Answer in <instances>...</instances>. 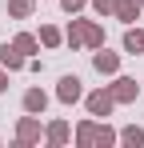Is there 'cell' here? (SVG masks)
Segmentation results:
<instances>
[{
  "mask_svg": "<svg viewBox=\"0 0 144 148\" xmlns=\"http://www.w3.org/2000/svg\"><path fill=\"white\" fill-rule=\"evenodd\" d=\"M80 28H84V48H104V28L96 20H80Z\"/></svg>",
  "mask_w": 144,
  "mask_h": 148,
  "instance_id": "cell-12",
  "label": "cell"
},
{
  "mask_svg": "<svg viewBox=\"0 0 144 148\" xmlns=\"http://www.w3.org/2000/svg\"><path fill=\"white\" fill-rule=\"evenodd\" d=\"M124 52L128 56H144V28H124Z\"/></svg>",
  "mask_w": 144,
  "mask_h": 148,
  "instance_id": "cell-10",
  "label": "cell"
},
{
  "mask_svg": "<svg viewBox=\"0 0 144 148\" xmlns=\"http://www.w3.org/2000/svg\"><path fill=\"white\" fill-rule=\"evenodd\" d=\"M108 92H112V100H116V104H132V100L140 96V84H136L132 76H116V80L108 84Z\"/></svg>",
  "mask_w": 144,
  "mask_h": 148,
  "instance_id": "cell-4",
  "label": "cell"
},
{
  "mask_svg": "<svg viewBox=\"0 0 144 148\" xmlns=\"http://www.w3.org/2000/svg\"><path fill=\"white\" fill-rule=\"evenodd\" d=\"M140 12H144V0H120L116 4V20L120 24H136Z\"/></svg>",
  "mask_w": 144,
  "mask_h": 148,
  "instance_id": "cell-9",
  "label": "cell"
},
{
  "mask_svg": "<svg viewBox=\"0 0 144 148\" xmlns=\"http://www.w3.org/2000/svg\"><path fill=\"white\" fill-rule=\"evenodd\" d=\"M36 40H40L44 48H60V44H64V32H60L56 24H40V32H36Z\"/></svg>",
  "mask_w": 144,
  "mask_h": 148,
  "instance_id": "cell-13",
  "label": "cell"
},
{
  "mask_svg": "<svg viewBox=\"0 0 144 148\" xmlns=\"http://www.w3.org/2000/svg\"><path fill=\"white\" fill-rule=\"evenodd\" d=\"M64 44H68L72 52L84 48V28H80V20H68V28H64Z\"/></svg>",
  "mask_w": 144,
  "mask_h": 148,
  "instance_id": "cell-16",
  "label": "cell"
},
{
  "mask_svg": "<svg viewBox=\"0 0 144 148\" xmlns=\"http://www.w3.org/2000/svg\"><path fill=\"white\" fill-rule=\"evenodd\" d=\"M0 92H8V68H0Z\"/></svg>",
  "mask_w": 144,
  "mask_h": 148,
  "instance_id": "cell-21",
  "label": "cell"
},
{
  "mask_svg": "<svg viewBox=\"0 0 144 148\" xmlns=\"http://www.w3.org/2000/svg\"><path fill=\"white\" fill-rule=\"evenodd\" d=\"M116 140H120V132L112 128V124H104V120L92 124V148H112Z\"/></svg>",
  "mask_w": 144,
  "mask_h": 148,
  "instance_id": "cell-7",
  "label": "cell"
},
{
  "mask_svg": "<svg viewBox=\"0 0 144 148\" xmlns=\"http://www.w3.org/2000/svg\"><path fill=\"white\" fill-rule=\"evenodd\" d=\"M120 144L124 148H140L144 144V128L140 124H124V128H120Z\"/></svg>",
  "mask_w": 144,
  "mask_h": 148,
  "instance_id": "cell-14",
  "label": "cell"
},
{
  "mask_svg": "<svg viewBox=\"0 0 144 148\" xmlns=\"http://www.w3.org/2000/svg\"><path fill=\"white\" fill-rule=\"evenodd\" d=\"M92 68L100 76H116L120 72V52H108V48H92Z\"/></svg>",
  "mask_w": 144,
  "mask_h": 148,
  "instance_id": "cell-5",
  "label": "cell"
},
{
  "mask_svg": "<svg viewBox=\"0 0 144 148\" xmlns=\"http://www.w3.org/2000/svg\"><path fill=\"white\" fill-rule=\"evenodd\" d=\"M84 108H88V116L104 120V116H112L116 100H112V92H108V88H96V92H88V96H84Z\"/></svg>",
  "mask_w": 144,
  "mask_h": 148,
  "instance_id": "cell-1",
  "label": "cell"
},
{
  "mask_svg": "<svg viewBox=\"0 0 144 148\" xmlns=\"http://www.w3.org/2000/svg\"><path fill=\"white\" fill-rule=\"evenodd\" d=\"M24 64H28V56H24L16 44H8V40H4V44H0V68H8V72H20Z\"/></svg>",
  "mask_w": 144,
  "mask_h": 148,
  "instance_id": "cell-6",
  "label": "cell"
},
{
  "mask_svg": "<svg viewBox=\"0 0 144 148\" xmlns=\"http://www.w3.org/2000/svg\"><path fill=\"white\" fill-rule=\"evenodd\" d=\"M60 8H64L68 16H80V12L88 8V0H60Z\"/></svg>",
  "mask_w": 144,
  "mask_h": 148,
  "instance_id": "cell-20",
  "label": "cell"
},
{
  "mask_svg": "<svg viewBox=\"0 0 144 148\" xmlns=\"http://www.w3.org/2000/svg\"><path fill=\"white\" fill-rule=\"evenodd\" d=\"M92 124L96 120H80V124H76V144H80V148H92Z\"/></svg>",
  "mask_w": 144,
  "mask_h": 148,
  "instance_id": "cell-18",
  "label": "cell"
},
{
  "mask_svg": "<svg viewBox=\"0 0 144 148\" xmlns=\"http://www.w3.org/2000/svg\"><path fill=\"white\" fill-rule=\"evenodd\" d=\"M20 104H24V112H32V116H44V108H48V92H44V88H28Z\"/></svg>",
  "mask_w": 144,
  "mask_h": 148,
  "instance_id": "cell-8",
  "label": "cell"
},
{
  "mask_svg": "<svg viewBox=\"0 0 144 148\" xmlns=\"http://www.w3.org/2000/svg\"><path fill=\"white\" fill-rule=\"evenodd\" d=\"M88 4H92L96 16H116V4H120V0H88Z\"/></svg>",
  "mask_w": 144,
  "mask_h": 148,
  "instance_id": "cell-19",
  "label": "cell"
},
{
  "mask_svg": "<svg viewBox=\"0 0 144 148\" xmlns=\"http://www.w3.org/2000/svg\"><path fill=\"white\" fill-rule=\"evenodd\" d=\"M68 136H72V132H68V124H64V120H52V124H48V128H44V140H48V144H52V148L68 144Z\"/></svg>",
  "mask_w": 144,
  "mask_h": 148,
  "instance_id": "cell-11",
  "label": "cell"
},
{
  "mask_svg": "<svg viewBox=\"0 0 144 148\" xmlns=\"http://www.w3.org/2000/svg\"><path fill=\"white\" fill-rule=\"evenodd\" d=\"M40 136H44V128H40V120H36L32 112L16 120V148H28V144H40Z\"/></svg>",
  "mask_w": 144,
  "mask_h": 148,
  "instance_id": "cell-2",
  "label": "cell"
},
{
  "mask_svg": "<svg viewBox=\"0 0 144 148\" xmlns=\"http://www.w3.org/2000/svg\"><path fill=\"white\" fill-rule=\"evenodd\" d=\"M36 12V0H8V16L12 20H28Z\"/></svg>",
  "mask_w": 144,
  "mask_h": 148,
  "instance_id": "cell-15",
  "label": "cell"
},
{
  "mask_svg": "<svg viewBox=\"0 0 144 148\" xmlns=\"http://www.w3.org/2000/svg\"><path fill=\"white\" fill-rule=\"evenodd\" d=\"M56 100H60V104H76V100H84V80H80L76 72H64L60 84H56Z\"/></svg>",
  "mask_w": 144,
  "mask_h": 148,
  "instance_id": "cell-3",
  "label": "cell"
},
{
  "mask_svg": "<svg viewBox=\"0 0 144 148\" xmlns=\"http://www.w3.org/2000/svg\"><path fill=\"white\" fill-rule=\"evenodd\" d=\"M12 44H16L24 56H36V48H40V40H36L32 32H16V36H12Z\"/></svg>",
  "mask_w": 144,
  "mask_h": 148,
  "instance_id": "cell-17",
  "label": "cell"
}]
</instances>
